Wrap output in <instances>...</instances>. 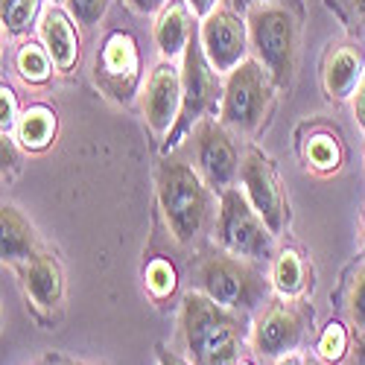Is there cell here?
<instances>
[{"mask_svg": "<svg viewBox=\"0 0 365 365\" xmlns=\"http://www.w3.org/2000/svg\"><path fill=\"white\" fill-rule=\"evenodd\" d=\"M106 9H108V0H68L71 18H73L76 24H82V26L100 24L103 15H106Z\"/></svg>", "mask_w": 365, "mask_h": 365, "instance_id": "obj_26", "label": "cell"}, {"mask_svg": "<svg viewBox=\"0 0 365 365\" xmlns=\"http://www.w3.org/2000/svg\"><path fill=\"white\" fill-rule=\"evenodd\" d=\"M240 185H242V193L255 205V210L263 217V222L269 225V231L278 237L287 228V199L278 185V175L263 152L246 149L240 164Z\"/></svg>", "mask_w": 365, "mask_h": 365, "instance_id": "obj_10", "label": "cell"}, {"mask_svg": "<svg viewBox=\"0 0 365 365\" xmlns=\"http://www.w3.org/2000/svg\"><path fill=\"white\" fill-rule=\"evenodd\" d=\"M217 76L220 73L210 68L199 36H193L185 56H181V111H178L173 132L167 135L164 152L175 149L187 138V132H193L205 120V111L214 103V94H217Z\"/></svg>", "mask_w": 365, "mask_h": 365, "instance_id": "obj_7", "label": "cell"}, {"mask_svg": "<svg viewBox=\"0 0 365 365\" xmlns=\"http://www.w3.org/2000/svg\"><path fill=\"white\" fill-rule=\"evenodd\" d=\"M193 12L185 0H173L158 12L155 29H152V38H155V47L161 53V58H178L185 56L190 38H193Z\"/></svg>", "mask_w": 365, "mask_h": 365, "instance_id": "obj_17", "label": "cell"}, {"mask_svg": "<svg viewBox=\"0 0 365 365\" xmlns=\"http://www.w3.org/2000/svg\"><path fill=\"white\" fill-rule=\"evenodd\" d=\"M41 6V0H4L0 6V15H4V29L9 36H21L29 29L36 12Z\"/></svg>", "mask_w": 365, "mask_h": 365, "instance_id": "obj_23", "label": "cell"}, {"mask_svg": "<svg viewBox=\"0 0 365 365\" xmlns=\"http://www.w3.org/2000/svg\"><path fill=\"white\" fill-rule=\"evenodd\" d=\"M158 365H187V362L178 359V356L170 354V351H164V348H158Z\"/></svg>", "mask_w": 365, "mask_h": 365, "instance_id": "obj_33", "label": "cell"}, {"mask_svg": "<svg viewBox=\"0 0 365 365\" xmlns=\"http://www.w3.org/2000/svg\"><path fill=\"white\" fill-rule=\"evenodd\" d=\"M234 6H242V9H249V6H255V4H260V0H231Z\"/></svg>", "mask_w": 365, "mask_h": 365, "instance_id": "obj_36", "label": "cell"}, {"mask_svg": "<svg viewBox=\"0 0 365 365\" xmlns=\"http://www.w3.org/2000/svg\"><path fill=\"white\" fill-rule=\"evenodd\" d=\"M365 76V58L356 44H333L322 65V82L330 100H354L356 88Z\"/></svg>", "mask_w": 365, "mask_h": 365, "instance_id": "obj_15", "label": "cell"}, {"mask_svg": "<svg viewBox=\"0 0 365 365\" xmlns=\"http://www.w3.org/2000/svg\"><path fill=\"white\" fill-rule=\"evenodd\" d=\"M18 269H21L24 289H26L29 301H33L38 310L53 313L58 304H62V295H65V275H62V266H58L56 255L36 252Z\"/></svg>", "mask_w": 365, "mask_h": 365, "instance_id": "obj_14", "label": "cell"}, {"mask_svg": "<svg viewBox=\"0 0 365 365\" xmlns=\"http://www.w3.org/2000/svg\"><path fill=\"white\" fill-rule=\"evenodd\" d=\"M199 287L205 295L225 304L231 310L249 313L255 307H263L269 298V284L255 260L237 257L231 252H210L199 263Z\"/></svg>", "mask_w": 365, "mask_h": 365, "instance_id": "obj_4", "label": "cell"}, {"mask_svg": "<svg viewBox=\"0 0 365 365\" xmlns=\"http://www.w3.org/2000/svg\"><path fill=\"white\" fill-rule=\"evenodd\" d=\"M348 319L356 330H365V266L356 272L348 295Z\"/></svg>", "mask_w": 365, "mask_h": 365, "instance_id": "obj_27", "label": "cell"}, {"mask_svg": "<svg viewBox=\"0 0 365 365\" xmlns=\"http://www.w3.org/2000/svg\"><path fill=\"white\" fill-rule=\"evenodd\" d=\"M181 333L193 365H237L249 336L246 313L231 310L205 292H187L181 301Z\"/></svg>", "mask_w": 365, "mask_h": 365, "instance_id": "obj_1", "label": "cell"}, {"mask_svg": "<svg viewBox=\"0 0 365 365\" xmlns=\"http://www.w3.org/2000/svg\"><path fill=\"white\" fill-rule=\"evenodd\" d=\"M126 4L138 15H152V12H161L167 6V0H126Z\"/></svg>", "mask_w": 365, "mask_h": 365, "instance_id": "obj_30", "label": "cell"}, {"mask_svg": "<svg viewBox=\"0 0 365 365\" xmlns=\"http://www.w3.org/2000/svg\"><path fill=\"white\" fill-rule=\"evenodd\" d=\"M354 359H356V365H365V330H359V339H356Z\"/></svg>", "mask_w": 365, "mask_h": 365, "instance_id": "obj_34", "label": "cell"}, {"mask_svg": "<svg viewBox=\"0 0 365 365\" xmlns=\"http://www.w3.org/2000/svg\"><path fill=\"white\" fill-rule=\"evenodd\" d=\"M237 365H252V362H237Z\"/></svg>", "mask_w": 365, "mask_h": 365, "instance_id": "obj_41", "label": "cell"}, {"mask_svg": "<svg viewBox=\"0 0 365 365\" xmlns=\"http://www.w3.org/2000/svg\"><path fill=\"white\" fill-rule=\"evenodd\" d=\"M53 4H56V0H53Z\"/></svg>", "mask_w": 365, "mask_h": 365, "instance_id": "obj_42", "label": "cell"}, {"mask_svg": "<svg viewBox=\"0 0 365 365\" xmlns=\"http://www.w3.org/2000/svg\"><path fill=\"white\" fill-rule=\"evenodd\" d=\"M307 287V266L295 249H284L272 266V289L281 298H298Z\"/></svg>", "mask_w": 365, "mask_h": 365, "instance_id": "obj_20", "label": "cell"}, {"mask_svg": "<svg viewBox=\"0 0 365 365\" xmlns=\"http://www.w3.org/2000/svg\"><path fill=\"white\" fill-rule=\"evenodd\" d=\"M356 15L365 21V0H356Z\"/></svg>", "mask_w": 365, "mask_h": 365, "instance_id": "obj_37", "label": "cell"}, {"mask_svg": "<svg viewBox=\"0 0 365 365\" xmlns=\"http://www.w3.org/2000/svg\"><path fill=\"white\" fill-rule=\"evenodd\" d=\"M18 100H15V91L9 85L0 88V132L4 135H12L18 129Z\"/></svg>", "mask_w": 365, "mask_h": 365, "instance_id": "obj_28", "label": "cell"}, {"mask_svg": "<svg viewBox=\"0 0 365 365\" xmlns=\"http://www.w3.org/2000/svg\"><path fill=\"white\" fill-rule=\"evenodd\" d=\"M181 111V68H175L170 58L149 71L143 88V117L155 135H170Z\"/></svg>", "mask_w": 365, "mask_h": 365, "instance_id": "obj_12", "label": "cell"}, {"mask_svg": "<svg viewBox=\"0 0 365 365\" xmlns=\"http://www.w3.org/2000/svg\"><path fill=\"white\" fill-rule=\"evenodd\" d=\"M146 289L152 292V298H167L175 289V269L170 260L155 257L146 266Z\"/></svg>", "mask_w": 365, "mask_h": 365, "instance_id": "obj_25", "label": "cell"}, {"mask_svg": "<svg viewBox=\"0 0 365 365\" xmlns=\"http://www.w3.org/2000/svg\"><path fill=\"white\" fill-rule=\"evenodd\" d=\"M255 58L266 68L275 88H289L298 56V15L281 0H260L246 9Z\"/></svg>", "mask_w": 365, "mask_h": 365, "instance_id": "obj_3", "label": "cell"}, {"mask_svg": "<svg viewBox=\"0 0 365 365\" xmlns=\"http://www.w3.org/2000/svg\"><path fill=\"white\" fill-rule=\"evenodd\" d=\"M307 365H324V359H310Z\"/></svg>", "mask_w": 365, "mask_h": 365, "instance_id": "obj_39", "label": "cell"}, {"mask_svg": "<svg viewBox=\"0 0 365 365\" xmlns=\"http://www.w3.org/2000/svg\"><path fill=\"white\" fill-rule=\"evenodd\" d=\"M304 158H307V167L319 175H330L342 167V146L339 140L327 135V132H316L304 143Z\"/></svg>", "mask_w": 365, "mask_h": 365, "instance_id": "obj_21", "label": "cell"}, {"mask_svg": "<svg viewBox=\"0 0 365 365\" xmlns=\"http://www.w3.org/2000/svg\"><path fill=\"white\" fill-rule=\"evenodd\" d=\"M196 149V170L205 178V185L217 193H225L240 178V152L231 132L217 120H202L193 132Z\"/></svg>", "mask_w": 365, "mask_h": 365, "instance_id": "obj_9", "label": "cell"}, {"mask_svg": "<svg viewBox=\"0 0 365 365\" xmlns=\"http://www.w3.org/2000/svg\"><path fill=\"white\" fill-rule=\"evenodd\" d=\"M138 44L132 38V33H123V29H114V33L106 36L103 50L97 53V79L100 85L108 91V94L129 100L132 88L138 79Z\"/></svg>", "mask_w": 365, "mask_h": 365, "instance_id": "obj_13", "label": "cell"}, {"mask_svg": "<svg viewBox=\"0 0 365 365\" xmlns=\"http://www.w3.org/2000/svg\"><path fill=\"white\" fill-rule=\"evenodd\" d=\"M214 234L225 252L255 263H266L272 257V246H275V234L269 231L263 217L240 187L220 193V217Z\"/></svg>", "mask_w": 365, "mask_h": 365, "instance_id": "obj_6", "label": "cell"}, {"mask_svg": "<svg viewBox=\"0 0 365 365\" xmlns=\"http://www.w3.org/2000/svg\"><path fill=\"white\" fill-rule=\"evenodd\" d=\"M199 41L207 56L210 68L220 76H228L234 68H240L249 58L252 41H249V24L231 6H217L199 29Z\"/></svg>", "mask_w": 365, "mask_h": 365, "instance_id": "obj_8", "label": "cell"}, {"mask_svg": "<svg viewBox=\"0 0 365 365\" xmlns=\"http://www.w3.org/2000/svg\"><path fill=\"white\" fill-rule=\"evenodd\" d=\"M53 68H56V65H53V56L47 53V47H41V44H36V41L21 44L18 53H15V71H18L21 79L29 82V85L47 82L50 73H53Z\"/></svg>", "mask_w": 365, "mask_h": 365, "instance_id": "obj_22", "label": "cell"}, {"mask_svg": "<svg viewBox=\"0 0 365 365\" xmlns=\"http://www.w3.org/2000/svg\"><path fill=\"white\" fill-rule=\"evenodd\" d=\"M158 202L175 242H196L210 217V187L199 170L185 158H164L158 170Z\"/></svg>", "mask_w": 365, "mask_h": 365, "instance_id": "obj_2", "label": "cell"}, {"mask_svg": "<svg viewBox=\"0 0 365 365\" xmlns=\"http://www.w3.org/2000/svg\"><path fill=\"white\" fill-rule=\"evenodd\" d=\"M304 330H307V316L295 307L292 298L269 301L263 316L257 319V324L252 330V345L260 356L281 359V356L298 351Z\"/></svg>", "mask_w": 365, "mask_h": 365, "instance_id": "obj_11", "label": "cell"}, {"mask_svg": "<svg viewBox=\"0 0 365 365\" xmlns=\"http://www.w3.org/2000/svg\"><path fill=\"white\" fill-rule=\"evenodd\" d=\"M185 4L190 6V12H193L196 18H202V21H205L210 12H214V9L220 6V0H185Z\"/></svg>", "mask_w": 365, "mask_h": 365, "instance_id": "obj_32", "label": "cell"}, {"mask_svg": "<svg viewBox=\"0 0 365 365\" xmlns=\"http://www.w3.org/2000/svg\"><path fill=\"white\" fill-rule=\"evenodd\" d=\"M362 246H365V217H362Z\"/></svg>", "mask_w": 365, "mask_h": 365, "instance_id": "obj_40", "label": "cell"}, {"mask_svg": "<svg viewBox=\"0 0 365 365\" xmlns=\"http://www.w3.org/2000/svg\"><path fill=\"white\" fill-rule=\"evenodd\" d=\"M272 76L257 58H246L240 68L225 76L222 88V106H220V123L237 135H255L269 111L272 103Z\"/></svg>", "mask_w": 365, "mask_h": 365, "instance_id": "obj_5", "label": "cell"}, {"mask_svg": "<svg viewBox=\"0 0 365 365\" xmlns=\"http://www.w3.org/2000/svg\"><path fill=\"white\" fill-rule=\"evenodd\" d=\"M15 135H18L21 146L29 149V152L47 149L53 143V138H56V114H53V108H47V106H29L21 114V120H18Z\"/></svg>", "mask_w": 365, "mask_h": 365, "instance_id": "obj_19", "label": "cell"}, {"mask_svg": "<svg viewBox=\"0 0 365 365\" xmlns=\"http://www.w3.org/2000/svg\"><path fill=\"white\" fill-rule=\"evenodd\" d=\"M316 351H319V359L330 362V365H336L342 362V356L348 354V330L339 324V322H330L324 330H322V336L316 342Z\"/></svg>", "mask_w": 365, "mask_h": 365, "instance_id": "obj_24", "label": "cell"}, {"mask_svg": "<svg viewBox=\"0 0 365 365\" xmlns=\"http://www.w3.org/2000/svg\"><path fill=\"white\" fill-rule=\"evenodd\" d=\"M275 365H304V362H301V356H298V354H287V356H281Z\"/></svg>", "mask_w": 365, "mask_h": 365, "instance_id": "obj_35", "label": "cell"}, {"mask_svg": "<svg viewBox=\"0 0 365 365\" xmlns=\"http://www.w3.org/2000/svg\"><path fill=\"white\" fill-rule=\"evenodd\" d=\"M4 143H0V155H4V173L9 170V173H15L18 170V152H15V140H12V135H4L0 138Z\"/></svg>", "mask_w": 365, "mask_h": 365, "instance_id": "obj_29", "label": "cell"}, {"mask_svg": "<svg viewBox=\"0 0 365 365\" xmlns=\"http://www.w3.org/2000/svg\"><path fill=\"white\" fill-rule=\"evenodd\" d=\"M354 117H356L359 129L365 132V76H362V82L356 88V94H354Z\"/></svg>", "mask_w": 365, "mask_h": 365, "instance_id": "obj_31", "label": "cell"}, {"mask_svg": "<svg viewBox=\"0 0 365 365\" xmlns=\"http://www.w3.org/2000/svg\"><path fill=\"white\" fill-rule=\"evenodd\" d=\"M38 249L36 228L15 205H4L0 210V255L9 266H24Z\"/></svg>", "mask_w": 365, "mask_h": 365, "instance_id": "obj_18", "label": "cell"}, {"mask_svg": "<svg viewBox=\"0 0 365 365\" xmlns=\"http://www.w3.org/2000/svg\"><path fill=\"white\" fill-rule=\"evenodd\" d=\"M62 365H91V362H76V359H68V362H62Z\"/></svg>", "mask_w": 365, "mask_h": 365, "instance_id": "obj_38", "label": "cell"}, {"mask_svg": "<svg viewBox=\"0 0 365 365\" xmlns=\"http://www.w3.org/2000/svg\"><path fill=\"white\" fill-rule=\"evenodd\" d=\"M38 36L47 47V53L53 56L56 71H71L79 58V38L73 29V18L71 12L58 9L56 4L44 9L41 24H38Z\"/></svg>", "mask_w": 365, "mask_h": 365, "instance_id": "obj_16", "label": "cell"}]
</instances>
